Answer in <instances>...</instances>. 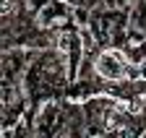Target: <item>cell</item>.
<instances>
[{"instance_id":"6","label":"cell","mask_w":146,"mask_h":138,"mask_svg":"<svg viewBox=\"0 0 146 138\" xmlns=\"http://www.w3.org/2000/svg\"><path fill=\"white\" fill-rule=\"evenodd\" d=\"M81 39H84V47L89 50V47H91V37H89V31H84V34H81Z\"/></svg>"},{"instance_id":"1","label":"cell","mask_w":146,"mask_h":138,"mask_svg":"<svg viewBox=\"0 0 146 138\" xmlns=\"http://www.w3.org/2000/svg\"><path fill=\"white\" fill-rule=\"evenodd\" d=\"M97 73L102 78H107V81L123 78V73H125V55L117 52V50H107V52H102L99 60H97Z\"/></svg>"},{"instance_id":"3","label":"cell","mask_w":146,"mask_h":138,"mask_svg":"<svg viewBox=\"0 0 146 138\" xmlns=\"http://www.w3.org/2000/svg\"><path fill=\"white\" fill-rule=\"evenodd\" d=\"M133 89H136V94L146 96V78H138V81H133Z\"/></svg>"},{"instance_id":"2","label":"cell","mask_w":146,"mask_h":138,"mask_svg":"<svg viewBox=\"0 0 146 138\" xmlns=\"http://www.w3.org/2000/svg\"><path fill=\"white\" fill-rule=\"evenodd\" d=\"M128 110H131V112H141V110H143V96H141V94H136V99L128 104Z\"/></svg>"},{"instance_id":"5","label":"cell","mask_w":146,"mask_h":138,"mask_svg":"<svg viewBox=\"0 0 146 138\" xmlns=\"http://www.w3.org/2000/svg\"><path fill=\"white\" fill-rule=\"evenodd\" d=\"M70 47V37H68V34H63V37L58 39V50H68Z\"/></svg>"},{"instance_id":"4","label":"cell","mask_w":146,"mask_h":138,"mask_svg":"<svg viewBox=\"0 0 146 138\" xmlns=\"http://www.w3.org/2000/svg\"><path fill=\"white\" fill-rule=\"evenodd\" d=\"M11 8H13V0H0V16L11 13Z\"/></svg>"},{"instance_id":"7","label":"cell","mask_w":146,"mask_h":138,"mask_svg":"<svg viewBox=\"0 0 146 138\" xmlns=\"http://www.w3.org/2000/svg\"><path fill=\"white\" fill-rule=\"evenodd\" d=\"M3 133H5V130H0V135H3Z\"/></svg>"}]
</instances>
